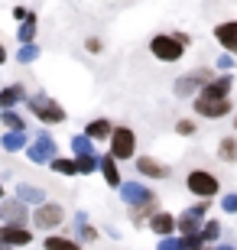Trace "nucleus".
<instances>
[{
    "label": "nucleus",
    "instance_id": "f257e3e1",
    "mask_svg": "<svg viewBox=\"0 0 237 250\" xmlns=\"http://www.w3.org/2000/svg\"><path fill=\"white\" fill-rule=\"evenodd\" d=\"M150 52H153V59H159V62H179L185 46L175 36H169V33H159V36L150 39Z\"/></svg>",
    "mask_w": 237,
    "mask_h": 250
},
{
    "label": "nucleus",
    "instance_id": "f03ea898",
    "mask_svg": "<svg viewBox=\"0 0 237 250\" xmlns=\"http://www.w3.org/2000/svg\"><path fill=\"white\" fill-rule=\"evenodd\" d=\"M120 198H124L130 208H137L140 214H150V211H153V205H156L153 188H143L140 182H127V186H120Z\"/></svg>",
    "mask_w": 237,
    "mask_h": 250
},
{
    "label": "nucleus",
    "instance_id": "7ed1b4c3",
    "mask_svg": "<svg viewBox=\"0 0 237 250\" xmlns=\"http://www.w3.org/2000/svg\"><path fill=\"white\" fill-rule=\"evenodd\" d=\"M29 111L36 114L43 124H62V121H65L62 104L52 101L49 94H36V98H29Z\"/></svg>",
    "mask_w": 237,
    "mask_h": 250
},
{
    "label": "nucleus",
    "instance_id": "20e7f679",
    "mask_svg": "<svg viewBox=\"0 0 237 250\" xmlns=\"http://www.w3.org/2000/svg\"><path fill=\"white\" fill-rule=\"evenodd\" d=\"M185 188H189L192 195H198V198H215L221 186H218V179L211 176V172L195 169V172H189V176H185Z\"/></svg>",
    "mask_w": 237,
    "mask_h": 250
},
{
    "label": "nucleus",
    "instance_id": "39448f33",
    "mask_svg": "<svg viewBox=\"0 0 237 250\" xmlns=\"http://www.w3.org/2000/svg\"><path fill=\"white\" fill-rule=\"evenodd\" d=\"M137 153V137L130 127H114L110 133V156L114 159H130Z\"/></svg>",
    "mask_w": 237,
    "mask_h": 250
},
{
    "label": "nucleus",
    "instance_id": "423d86ee",
    "mask_svg": "<svg viewBox=\"0 0 237 250\" xmlns=\"http://www.w3.org/2000/svg\"><path fill=\"white\" fill-rule=\"evenodd\" d=\"M26 156H29V163L46 166V163H52V159L59 156V146H55V140L49 137V133H39L36 143H29V146H26Z\"/></svg>",
    "mask_w": 237,
    "mask_h": 250
},
{
    "label": "nucleus",
    "instance_id": "0eeeda50",
    "mask_svg": "<svg viewBox=\"0 0 237 250\" xmlns=\"http://www.w3.org/2000/svg\"><path fill=\"white\" fill-rule=\"evenodd\" d=\"M62 218H65V211H62V205H55V202H43V205H36V211H33V224L43 228V231L59 228Z\"/></svg>",
    "mask_w": 237,
    "mask_h": 250
},
{
    "label": "nucleus",
    "instance_id": "6e6552de",
    "mask_svg": "<svg viewBox=\"0 0 237 250\" xmlns=\"http://www.w3.org/2000/svg\"><path fill=\"white\" fill-rule=\"evenodd\" d=\"M211 78H215V75H211V68H195V72L182 75V78L175 82V94H179V98H185V94H192L195 88H205Z\"/></svg>",
    "mask_w": 237,
    "mask_h": 250
},
{
    "label": "nucleus",
    "instance_id": "1a4fd4ad",
    "mask_svg": "<svg viewBox=\"0 0 237 250\" xmlns=\"http://www.w3.org/2000/svg\"><path fill=\"white\" fill-rule=\"evenodd\" d=\"M231 75H221V78H211L208 84H205V88H201V94L198 98H205V101H224V98H228L231 94Z\"/></svg>",
    "mask_w": 237,
    "mask_h": 250
},
{
    "label": "nucleus",
    "instance_id": "9d476101",
    "mask_svg": "<svg viewBox=\"0 0 237 250\" xmlns=\"http://www.w3.org/2000/svg\"><path fill=\"white\" fill-rule=\"evenodd\" d=\"M228 111H231V101H228V98H224V101H205V98H195V114H198V117L218 121V117H224Z\"/></svg>",
    "mask_w": 237,
    "mask_h": 250
},
{
    "label": "nucleus",
    "instance_id": "9b49d317",
    "mask_svg": "<svg viewBox=\"0 0 237 250\" xmlns=\"http://www.w3.org/2000/svg\"><path fill=\"white\" fill-rule=\"evenodd\" d=\"M33 241L29 231L23 224H7V228H0V244H7V247H26Z\"/></svg>",
    "mask_w": 237,
    "mask_h": 250
},
{
    "label": "nucleus",
    "instance_id": "f8f14e48",
    "mask_svg": "<svg viewBox=\"0 0 237 250\" xmlns=\"http://www.w3.org/2000/svg\"><path fill=\"white\" fill-rule=\"evenodd\" d=\"M215 39L224 46V52H234V56H237V20L218 23V26H215Z\"/></svg>",
    "mask_w": 237,
    "mask_h": 250
},
{
    "label": "nucleus",
    "instance_id": "ddd939ff",
    "mask_svg": "<svg viewBox=\"0 0 237 250\" xmlns=\"http://www.w3.org/2000/svg\"><path fill=\"white\" fill-rule=\"evenodd\" d=\"M98 169H101V176H104V182H108L110 188L124 186V182H120V169H117V163H114V156H101L98 159Z\"/></svg>",
    "mask_w": 237,
    "mask_h": 250
},
{
    "label": "nucleus",
    "instance_id": "4468645a",
    "mask_svg": "<svg viewBox=\"0 0 237 250\" xmlns=\"http://www.w3.org/2000/svg\"><path fill=\"white\" fill-rule=\"evenodd\" d=\"M0 214H3L10 224H23V221H26V202H20V198H13V202H3Z\"/></svg>",
    "mask_w": 237,
    "mask_h": 250
},
{
    "label": "nucleus",
    "instance_id": "2eb2a0df",
    "mask_svg": "<svg viewBox=\"0 0 237 250\" xmlns=\"http://www.w3.org/2000/svg\"><path fill=\"white\" fill-rule=\"evenodd\" d=\"M23 98H26L23 84H10V88H3V91H0V111H10V107L23 104Z\"/></svg>",
    "mask_w": 237,
    "mask_h": 250
},
{
    "label": "nucleus",
    "instance_id": "dca6fc26",
    "mask_svg": "<svg viewBox=\"0 0 237 250\" xmlns=\"http://www.w3.org/2000/svg\"><path fill=\"white\" fill-rule=\"evenodd\" d=\"M0 146L7 149V153H20V149L26 146V130H7L0 137Z\"/></svg>",
    "mask_w": 237,
    "mask_h": 250
},
{
    "label": "nucleus",
    "instance_id": "f3484780",
    "mask_svg": "<svg viewBox=\"0 0 237 250\" xmlns=\"http://www.w3.org/2000/svg\"><path fill=\"white\" fill-rule=\"evenodd\" d=\"M137 169L143 172V176H153V179H166V176H169V169H166L163 163H156L153 156H140L137 159Z\"/></svg>",
    "mask_w": 237,
    "mask_h": 250
},
{
    "label": "nucleus",
    "instance_id": "a211bd4d",
    "mask_svg": "<svg viewBox=\"0 0 237 250\" xmlns=\"http://www.w3.org/2000/svg\"><path fill=\"white\" fill-rule=\"evenodd\" d=\"M150 228H153L156 234H172L175 231V218L169 211H156L153 218H150Z\"/></svg>",
    "mask_w": 237,
    "mask_h": 250
},
{
    "label": "nucleus",
    "instance_id": "6ab92c4d",
    "mask_svg": "<svg viewBox=\"0 0 237 250\" xmlns=\"http://www.w3.org/2000/svg\"><path fill=\"white\" fill-rule=\"evenodd\" d=\"M72 153L75 156H94V140L88 133H75L72 137Z\"/></svg>",
    "mask_w": 237,
    "mask_h": 250
},
{
    "label": "nucleus",
    "instance_id": "aec40b11",
    "mask_svg": "<svg viewBox=\"0 0 237 250\" xmlns=\"http://www.w3.org/2000/svg\"><path fill=\"white\" fill-rule=\"evenodd\" d=\"M17 198H20V202H26V205H43V202H46L43 188H36V186H17Z\"/></svg>",
    "mask_w": 237,
    "mask_h": 250
},
{
    "label": "nucleus",
    "instance_id": "412c9836",
    "mask_svg": "<svg viewBox=\"0 0 237 250\" xmlns=\"http://www.w3.org/2000/svg\"><path fill=\"white\" fill-rule=\"evenodd\" d=\"M85 133H88L91 140H110V133H114V127H110L108 121H91Z\"/></svg>",
    "mask_w": 237,
    "mask_h": 250
},
{
    "label": "nucleus",
    "instance_id": "4be33fe9",
    "mask_svg": "<svg viewBox=\"0 0 237 250\" xmlns=\"http://www.w3.org/2000/svg\"><path fill=\"white\" fill-rule=\"evenodd\" d=\"M20 46H26V42H33V36H36V17L29 13L26 20H23V26H20Z\"/></svg>",
    "mask_w": 237,
    "mask_h": 250
},
{
    "label": "nucleus",
    "instance_id": "5701e85b",
    "mask_svg": "<svg viewBox=\"0 0 237 250\" xmlns=\"http://www.w3.org/2000/svg\"><path fill=\"white\" fill-rule=\"evenodd\" d=\"M0 121H3V127H7V130H26V121H23L13 107H10V111H0Z\"/></svg>",
    "mask_w": 237,
    "mask_h": 250
},
{
    "label": "nucleus",
    "instance_id": "b1692460",
    "mask_svg": "<svg viewBox=\"0 0 237 250\" xmlns=\"http://www.w3.org/2000/svg\"><path fill=\"white\" fill-rule=\"evenodd\" d=\"M218 156L224 159V163H234V159H237V140L234 137H224V140H221Z\"/></svg>",
    "mask_w": 237,
    "mask_h": 250
},
{
    "label": "nucleus",
    "instance_id": "393cba45",
    "mask_svg": "<svg viewBox=\"0 0 237 250\" xmlns=\"http://www.w3.org/2000/svg\"><path fill=\"white\" fill-rule=\"evenodd\" d=\"M75 231H78V237H82V241H98V231H94V228H88L85 214H75Z\"/></svg>",
    "mask_w": 237,
    "mask_h": 250
},
{
    "label": "nucleus",
    "instance_id": "a878e982",
    "mask_svg": "<svg viewBox=\"0 0 237 250\" xmlns=\"http://www.w3.org/2000/svg\"><path fill=\"white\" fill-rule=\"evenodd\" d=\"M49 166H52L55 172H62V176H75V172H78V163H75V159H62V156H55Z\"/></svg>",
    "mask_w": 237,
    "mask_h": 250
},
{
    "label": "nucleus",
    "instance_id": "bb28decb",
    "mask_svg": "<svg viewBox=\"0 0 237 250\" xmlns=\"http://www.w3.org/2000/svg\"><path fill=\"white\" fill-rule=\"evenodd\" d=\"M46 250H82L75 241H68V237H46Z\"/></svg>",
    "mask_w": 237,
    "mask_h": 250
},
{
    "label": "nucleus",
    "instance_id": "cd10ccee",
    "mask_svg": "<svg viewBox=\"0 0 237 250\" xmlns=\"http://www.w3.org/2000/svg\"><path fill=\"white\" fill-rule=\"evenodd\" d=\"M175 224H179V231H182V234H198L201 231V228H198L201 221H198V218H192V214H182Z\"/></svg>",
    "mask_w": 237,
    "mask_h": 250
},
{
    "label": "nucleus",
    "instance_id": "c85d7f7f",
    "mask_svg": "<svg viewBox=\"0 0 237 250\" xmlns=\"http://www.w3.org/2000/svg\"><path fill=\"white\" fill-rule=\"evenodd\" d=\"M201 244H208V241H218V234H221V224L218 221H208L205 228H201Z\"/></svg>",
    "mask_w": 237,
    "mask_h": 250
},
{
    "label": "nucleus",
    "instance_id": "c756f323",
    "mask_svg": "<svg viewBox=\"0 0 237 250\" xmlns=\"http://www.w3.org/2000/svg\"><path fill=\"white\" fill-rule=\"evenodd\" d=\"M75 163H78V172H82V176H88V172H98V156H78Z\"/></svg>",
    "mask_w": 237,
    "mask_h": 250
},
{
    "label": "nucleus",
    "instance_id": "7c9ffc66",
    "mask_svg": "<svg viewBox=\"0 0 237 250\" xmlns=\"http://www.w3.org/2000/svg\"><path fill=\"white\" fill-rule=\"evenodd\" d=\"M17 59H20V62H36V59H39V49L33 46V42H26V46H20Z\"/></svg>",
    "mask_w": 237,
    "mask_h": 250
},
{
    "label": "nucleus",
    "instance_id": "2f4dec72",
    "mask_svg": "<svg viewBox=\"0 0 237 250\" xmlns=\"http://www.w3.org/2000/svg\"><path fill=\"white\" fill-rule=\"evenodd\" d=\"M208 202H211V198H201V202H198V205H192L185 214H192V218H198V221H201V218L208 214Z\"/></svg>",
    "mask_w": 237,
    "mask_h": 250
},
{
    "label": "nucleus",
    "instance_id": "473e14b6",
    "mask_svg": "<svg viewBox=\"0 0 237 250\" xmlns=\"http://www.w3.org/2000/svg\"><path fill=\"white\" fill-rule=\"evenodd\" d=\"M221 208H224L228 214H237V192L224 195V198H221Z\"/></svg>",
    "mask_w": 237,
    "mask_h": 250
},
{
    "label": "nucleus",
    "instance_id": "72a5a7b5",
    "mask_svg": "<svg viewBox=\"0 0 237 250\" xmlns=\"http://www.w3.org/2000/svg\"><path fill=\"white\" fill-rule=\"evenodd\" d=\"M218 68H221V72H231V68H234V59H231V52L218 56Z\"/></svg>",
    "mask_w": 237,
    "mask_h": 250
},
{
    "label": "nucleus",
    "instance_id": "f704fd0d",
    "mask_svg": "<svg viewBox=\"0 0 237 250\" xmlns=\"http://www.w3.org/2000/svg\"><path fill=\"white\" fill-rule=\"evenodd\" d=\"M159 250H185V241H163Z\"/></svg>",
    "mask_w": 237,
    "mask_h": 250
},
{
    "label": "nucleus",
    "instance_id": "c9c22d12",
    "mask_svg": "<svg viewBox=\"0 0 237 250\" xmlns=\"http://www.w3.org/2000/svg\"><path fill=\"white\" fill-rule=\"evenodd\" d=\"M179 133L192 137V133H195V121H179Z\"/></svg>",
    "mask_w": 237,
    "mask_h": 250
},
{
    "label": "nucleus",
    "instance_id": "e433bc0d",
    "mask_svg": "<svg viewBox=\"0 0 237 250\" xmlns=\"http://www.w3.org/2000/svg\"><path fill=\"white\" fill-rule=\"evenodd\" d=\"M13 17H17V20H20V23H23V20H26V17H29V10H23V7H17V10H13Z\"/></svg>",
    "mask_w": 237,
    "mask_h": 250
},
{
    "label": "nucleus",
    "instance_id": "4c0bfd02",
    "mask_svg": "<svg viewBox=\"0 0 237 250\" xmlns=\"http://www.w3.org/2000/svg\"><path fill=\"white\" fill-rule=\"evenodd\" d=\"M88 52H101V39H88Z\"/></svg>",
    "mask_w": 237,
    "mask_h": 250
},
{
    "label": "nucleus",
    "instance_id": "58836bf2",
    "mask_svg": "<svg viewBox=\"0 0 237 250\" xmlns=\"http://www.w3.org/2000/svg\"><path fill=\"white\" fill-rule=\"evenodd\" d=\"M3 62H7V49L0 46V65H3Z\"/></svg>",
    "mask_w": 237,
    "mask_h": 250
},
{
    "label": "nucleus",
    "instance_id": "ea45409f",
    "mask_svg": "<svg viewBox=\"0 0 237 250\" xmlns=\"http://www.w3.org/2000/svg\"><path fill=\"white\" fill-rule=\"evenodd\" d=\"M185 250H208V247H205V244H198V247H185Z\"/></svg>",
    "mask_w": 237,
    "mask_h": 250
},
{
    "label": "nucleus",
    "instance_id": "a19ab883",
    "mask_svg": "<svg viewBox=\"0 0 237 250\" xmlns=\"http://www.w3.org/2000/svg\"><path fill=\"white\" fill-rule=\"evenodd\" d=\"M218 250H234V247H231V244H221V247Z\"/></svg>",
    "mask_w": 237,
    "mask_h": 250
},
{
    "label": "nucleus",
    "instance_id": "79ce46f5",
    "mask_svg": "<svg viewBox=\"0 0 237 250\" xmlns=\"http://www.w3.org/2000/svg\"><path fill=\"white\" fill-rule=\"evenodd\" d=\"M0 250H7V244H0Z\"/></svg>",
    "mask_w": 237,
    "mask_h": 250
},
{
    "label": "nucleus",
    "instance_id": "37998d69",
    "mask_svg": "<svg viewBox=\"0 0 237 250\" xmlns=\"http://www.w3.org/2000/svg\"><path fill=\"white\" fill-rule=\"evenodd\" d=\"M0 198H3V186H0Z\"/></svg>",
    "mask_w": 237,
    "mask_h": 250
},
{
    "label": "nucleus",
    "instance_id": "c03bdc74",
    "mask_svg": "<svg viewBox=\"0 0 237 250\" xmlns=\"http://www.w3.org/2000/svg\"><path fill=\"white\" fill-rule=\"evenodd\" d=\"M234 127H237V121H234Z\"/></svg>",
    "mask_w": 237,
    "mask_h": 250
},
{
    "label": "nucleus",
    "instance_id": "a18cd8bd",
    "mask_svg": "<svg viewBox=\"0 0 237 250\" xmlns=\"http://www.w3.org/2000/svg\"><path fill=\"white\" fill-rule=\"evenodd\" d=\"M0 218H3V214H0Z\"/></svg>",
    "mask_w": 237,
    "mask_h": 250
}]
</instances>
